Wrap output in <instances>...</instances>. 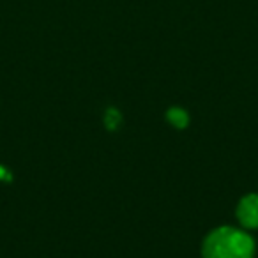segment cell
Segmentation results:
<instances>
[{
  "mask_svg": "<svg viewBox=\"0 0 258 258\" xmlns=\"http://www.w3.org/2000/svg\"><path fill=\"white\" fill-rule=\"evenodd\" d=\"M254 240L249 233L233 226H219L212 230L204 240V258H253Z\"/></svg>",
  "mask_w": 258,
  "mask_h": 258,
  "instance_id": "6da1fadb",
  "label": "cell"
},
{
  "mask_svg": "<svg viewBox=\"0 0 258 258\" xmlns=\"http://www.w3.org/2000/svg\"><path fill=\"white\" fill-rule=\"evenodd\" d=\"M237 219L246 228H258V195H246L237 205Z\"/></svg>",
  "mask_w": 258,
  "mask_h": 258,
  "instance_id": "7a4b0ae2",
  "label": "cell"
},
{
  "mask_svg": "<svg viewBox=\"0 0 258 258\" xmlns=\"http://www.w3.org/2000/svg\"><path fill=\"white\" fill-rule=\"evenodd\" d=\"M166 118H168L170 124L175 125L177 129H184V127H187V124H189V115H187V111L179 106L170 108L168 113H166Z\"/></svg>",
  "mask_w": 258,
  "mask_h": 258,
  "instance_id": "3957f363",
  "label": "cell"
},
{
  "mask_svg": "<svg viewBox=\"0 0 258 258\" xmlns=\"http://www.w3.org/2000/svg\"><path fill=\"white\" fill-rule=\"evenodd\" d=\"M103 122H104V125H106L108 131H117L118 125H120V122H122L120 111L115 110V108H108L106 113H104Z\"/></svg>",
  "mask_w": 258,
  "mask_h": 258,
  "instance_id": "277c9868",
  "label": "cell"
},
{
  "mask_svg": "<svg viewBox=\"0 0 258 258\" xmlns=\"http://www.w3.org/2000/svg\"><path fill=\"white\" fill-rule=\"evenodd\" d=\"M0 180H11V173L4 166H0Z\"/></svg>",
  "mask_w": 258,
  "mask_h": 258,
  "instance_id": "5b68a950",
  "label": "cell"
}]
</instances>
